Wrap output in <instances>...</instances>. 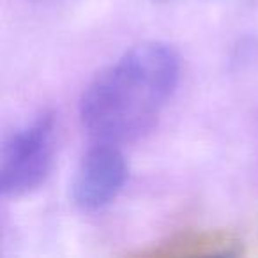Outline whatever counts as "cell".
<instances>
[{"mask_svg": "<svg viewBox=\"0 0 258 258\" xmlns=\"http://www.w3.org/2000/svg\"><path fill=\"white\" fill-rule=\"evenodd\" d=\"M180 82V57L161 41L135 44L101 69L80 97V118L96 142L129 144L156 127Z\"/></svg>", "mask_w": 258, "mask_h": 258, "instance_id": "1", "label": "cell"}, {"mask_svg": "<svg viewBox=\"0 0 258 258\" xmlns=\"http://www.w3.org/2000/svg\"><path fill=\"white\" fill-rule=\"evenodd\" d=\"M57 115L43 110L13 131L2 145L0 186L4 197H23L48 179L57 152Z\"/></svg>", "mask_w": 258, "mask_h": 258, "instance_id": "2", "label": "cell"}, {"mask_svg": "<svg viewBox=\"0 0 258 258\" xmlns=\"http://www.w3.org/2000/svg\"><path fill=\"white\" fill-rule=\"evenodd\" d=\"M127 179L129 165L120 145L96 142L85 152L73 177V202L82 211H101L122 193Z\"/></svg>", "mask_w": 258, "mask_h": 258, "instance_id": "3", "label": "cell"}, {"mask_svg": "<svg viewBox=\"0 0 258 258\" xmlns=\"http://www.w3.org/2000/svg\"><path fill=\"white\" fill-rule=\"evenodd\" d=\"M258 55V41L253 37H244L239 41L232 53V62L237 66H242L246 62H251L253 58H256Z\"/></svg>", "mask_w": 258, "mask_h": 258, "instance_id": "4", "label": "cell"}, {"mask_svg": "<svg viewBox=\"0 0 258 258\" xmlns=\"http://www.w3.org/2000/svg\"><path fill=\"white\" fill-rule=\"evenodd\" d=\"M158 2H168V0H158Z\"/></svg>", "mask_w": 258, "mask_h": 258, "instance_id": "5", "label": "cell"}]
</instances>
